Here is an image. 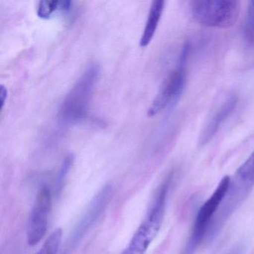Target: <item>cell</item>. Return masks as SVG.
I'll list each match as a JSON object with an SVG mask.
<instances>
[{"instance_id":"6da1fadb","label":"cell","mask_w":254,"mask_h":254,"mask_svg":"<svg viewBox=\"0 0 254 254\" xmlns=\"http://www.w3.org/2000/svg\"><path fill=\"white\" fill-rule=\"evenodd\" d=\"M100 74L96 64H90L65 98L60 116L67 123H77L85 118L93 89Z\"/></svg>"},{"instance_id":"7a4b0ae2","label":"cell","mask_w":254,"mask_h":254,"mask_svg":"<svg viewBox=\"0 0 254 254\" xmlns=\"http://www.w3.org/2000/svg\"><path fill=\"white\" fill-rule=\"evenodd\" d=\"M169 186V181H166L161 186L143 222L121 254H145L146 252L161 227L164 218Z\"/></svg>"},{"instance_id":"3957f363","label":"cell","mask_w":254,"mask_h":254,"mask_svg":"<svg viewBox=\"0 0 254 254\" xmlns=\"http://www.w3.org/2000/svg\"><path fill=\"white\" fill-rule=\"evenodd\" d=\"M240 8V2L236 0H197L191 2V12L197 23L220 29H228L236 24Z\"/></svg>"},{"instance_id":"277c9868","label":"cell","mask_w":254,"mask_h":254,"mask_svg":"<svg viewBox=\"0 0 254 254\" xmlns=\"http://www.w3.org/2000/svg\"><path fill=\"white\" fill-rule=\"evenodd\" d=\"M230 182L231 179L230 177H224L213 194L199 209L193 224L191 235L183 254H194L199 245L208 234L214 218L227 195Z\"/></svg>"},{"instance_id":"5b68a950","label":"cell","mask_w":254,"mask_h":254,"mask_svg":"<svg viewBox=\"0 0 254 254\" xmlns=\"http://www.w3.org/2000/svg\"><path fill=\"white\" fill-rule=\"evenodd\" d=\"M190 47L186 44L183 47L178 68L162 84L156 97L148 108V116L154 117L163 111L168 105L175 103L181 97L186 84V65Z\"/></svg>"},{"instance_id":"8992f818","label":"cell","mask_w":254,"mask_h":254,"mask_svg":"<svg viewBox=\"0 0 254 254\" xmlns=\"http://www.w3.org/2000/svg\"><path fill=\"white\" fill-rule=\"evenodd\" d=\"M51 209V191L47 187H43L37 196L28 221L27 241L31 246L39 243L45 236Z\"/></svg>"},{"instance_id":"52a82bcc","label":"cell","mask_w":254,"mask_h":254,"mask_svg":"<svg viewBox=\"0 0 254 254\" xmlns=\"http://www.w3.org/2000/svg\"><path fill=\"white\" fill-rule=\"evenodd\" d=\"M236 103H237V98L231 96L218 108V111L213 114L212 118L202 131L199 139L200 145H203L207 143L216 134L220 126L234 110Z\"/></svg>"},{"instance_id":"ba28073f","label":"cell","mask_w":254,"mask_h":254,"mask_svg":"<svg viewBox=\"0 0 254 254\" xmlns=\"http://www.w3.org/2000/svg\"><path fill=\"white\" fill-rule=\"evenodd\" d=\"M165 1L163 0H156L151 4L149 13H148V19L144 28L143 32L141 36L139 46L141 47H146L149 45L150 43L154 38L156 31L159 26L163 10L165 8Z\"/></svg>"},{"instance_id":"9c48e42d","label":"cell","mask_w":254,"mask_h":254,"mask_svg":"<svg viewBox=\"0 0 254 254\" xmlns=\"http://www.w3.org/2000/svg\"><path fill=\"white\" fill-rule=\"evenodd\" d=\"M111 194V187L107 186L103 190L98 194L90 206L87 213L86 214L85 217L83 219L82 222L79 226V229L78 230V233H82L83 230H85L86 228L89 227L90 224L93 221H95L96 217L101 213L104 208L106 206L107 202H108L110 199V196Z\"/></svg>"},{"instance_id":"30bf717a","label":"cell","mask_w":254,"mask_h":254,"mask_svg":"<svg viewBox=\"0 0 254 254\" xmlns=\"http://www.w3.org/2000/svg\"><path fill=\"white\" fill-rule=\"evenodd\" d=\"M233 180L252 189L254 186V151L239 168Z\"/></svg>"},{"instance_id":"8fae6325","label":"cell","mask_w":254,"mask_h":254,"mask_svg":"<svg viewBox=\"0 0 254 254\" xmlns=\"http://www.w3.org/2000/svg\"><path fill=\"white\" fill-rule=\"evenodd\" d=\"M63 232L61 228L55 230L47 239L37 254H58L62 240Z\"/></svg>"},{"instance_id":"7c38bea8","label":"cell","mask_w":254,"mask_h":254,"mask_svg":"<svg viewBox=\"0 0 254 254\" xmlns=\"http://www.w3.org/2000/svg\"><path fill=\"white\" fill-rule=\"evenodd\" d=\"M57 11H59V1L41 0L38 3L37 14L40 18L48 20Z\"/></svg>"},{"instance_id":"4fadbf2b","label":"cell","mask_w":254,"mask_h":254,"mask_svg":"<svg viewBox=\"0 0 254 254\" xmlns=\"http://www.w3.org/2000/svg\"><path fill=\"white\" fill-rule=\"evenodd\" d=\"M245 35L249 42H254V1L250 2L245 25Z\"/></svg>"},{"instance_id":"5bb4252c","label":"cell","mask_w":254,"mask_h":254,"mask_svg":"<svg viewBox=\"0 0 254 254\" xmlns=\"http://www.w3.org/2000/svg\"><path fill=\"white\" fill-rule=\"evenodd\" d=\"M72 163V157L71 156L66 157L64 162L63 166H62V169H61L60 173H59V177H58L57 181V190H59L62 187V183L64 181L65 176H66L67 172H69L70 169L71 165Z\"/></svg>"},{"instance_id":"9a60e30c","label":"cell","mask_w":254,"mask_h":254,"mask_svg":"<svg viewBox=\"0 0 254 254\" xmlns=\"http://www.w3.org/2000/svg\"><path fill=\"white\" fill-rule=\"evenodd\" d=\"M8 91L6 87L4 85L0 86V102H1V109L5 106V102L8 99Z\"/></svg>"}]
</instances>
